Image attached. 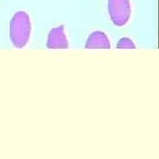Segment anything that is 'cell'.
<instances>
[{
	"label": "cell",
	"mask_w": 159,
	"mask_h": 159,
	"mask_svg": "<svg viewBox=\"0 0 159 159\" xmlns=\"http://www.w3.org/2000/svg\"><path fill=\"white\" fill-rule=\"evenodd\" d=\"M31 33V22L26 11H18L10 21V39L16 48H23L29 43Z\"/></svg>",
	"instance_id": "1"
},
{
	"label": "cell",
	"mask_w": 159,
	"mask_h": 159,
	"mask_svg": "<svg viewBox=\"0 0 159 159\" xmlns=\"http://www.w3.org/2000/svg\"><path fill=\"white\" fill-rule=\"evenodd\" d=\"M108 12L114 25L125 26L131 17L130 0H109Z\"/></svg>",
	"instance_id": "2"
},
{
	"label": "cell",
	"mask_w": 159,
	"mask_h": 159,
	"mask_svg": "<svg viewBox=\"0 0 159 159\" xmlns=\"http://www.w3.org/2000/svg\"><path fill=\"white\" fill-rule=\"evenodd\" d=\"M68 46L64 26H59L51 29L47 41V47L49 49H66Z\"/></svg>",
	"instance_id": "3"
},
{
	"label": "cell",
	"mask_w": 159,
	"mask_h": 159,
	"mask_svg": "<svg viewBox=\"0 0 159 159\" xmlns=\"http://www.w3.org/2000/svg\"><path fill=\"white\" fill-rule=\"evenodd\" d=\"M85 47L87 49H110L111 43L107 35L103 32L96 31L89 36Z\"/></svg>",
	"instance_id": "4"
},
{
	"label": "cell",
	"mask_w": 159,
	"mask_h": 159,
	"mask_svg": "<svg viewBox=\"0 0 159 159\" xmlns=\"http://www.w3.org/2000/svg\"><path fill=\"white\" fill-rule=\"evenodd\" d=\"M117 48L119 49H135V44L133 43V41L128 37H123L119 40L117 44Z\"/></svg>",
	"instance_id": "5"
}]
</instances>
